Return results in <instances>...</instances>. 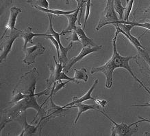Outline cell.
I'll return each mask as SVG.
<instances>
[{
    "label": "cell",
    "mask_w": 150,
    "mask_h": 136,
    "mask_svg": "<svg viewBox=\"0 0 150 136\" xmlns=\"http://www.w3.org/2000/svg\"><path fill=\"white\" fill-rule=\"evenodd\" d=\"M118 33L115 32V35L112 39V46H113V53L110 59L107 61L102 66L98 67V68H94L91 70V73L92 74L97 72H102L106 76V88L110 89L112 86V78H113V72L115 69L118 68H123L129 72L135 80L142 84V81L139 80L137 76L134 74L132 70L129 65V61L132 59H137V56H123L120 55L117 51V36Z\"/></svg>",
    "instance_id": "obj_1"
},
{
    "label": "cell",
    "mask_w": 150,
    "mask_h": 136,
    "mask_svg": "<svg viewBox=\"0 0 150 136\" xmlns=\"http://www.w3.org/2000/svg\"><path fill=\"white\" fill-rule=\"evenodd\" d=\"M38 76L39 73L36 68H33L23 75L13 90V95L10 104H15L22 99L34 95L39 97L42 95L49 94L47 93L50 89H48L40 93H35L36 81Z\"/></svg>",
    "instance_id": "obj_2"
},
{
    "label": "cell",
    "mask_w": 150,
    "mask_h": 136,
    "mask_svg": "<svg viewBox=\"0 0 150 136\" xmlns=\"http://www.w3.org/2000/svg\"><path fill=\"white\" fill-rule=\"evenodd\" d=\"M21 13L19 8L14 6L11 9V13L8 24L0 41V61L2 63L6 59L8 55L11 52L13 45L16 38L21 36V30L15 28L16 21L18 15Z\"/></svg>",
    "instance_id": "obj_3"
},
{
    "label": "cell",
    "mask_w": 150,
    "mask_h": 136,
    "mask_svg": "<svg viewBox=\"0 0 150 136\" xmlns=\"http://www.w3.org/2000/svg\"><path fill=\"white\" fill-rule=\"evenodd\" d=\"M36 97H38L37 96H30L28 98L22 99L21 100L19 101V102L14 104L13 107H10L8 109H4L1 111V115H2L3 120L1 121V130H2L7 123L11 122L12 121L17 120L18 117H19L22 113L25 112L26 109L29 108H33L35 110L37 111V114L36 116L40 113L42 111V106H40L38 104L37 100H36ZM36 116L34 117L33 122L34 120L36 118Z\"/></svg>",
    "instance_id": "obj_4"
},
{
    "label": "cell",
    "mask_w": 150,
    "mask_h": 136,
    "mask_svg": "<svg viewBox=\"0 0 150 136\" xmlns=\"http://www.w3.org/2000/svg\"><path fill=\"white\" fill-rule=\"evenodd\" d=\"M98 111L103 115H104L112 123V128H111V134L112 136H126V135H132L134 133H137L138 131V126L134 123L127 125L125 122H121V124H117L113 120L109 117L106 113L103 111Z\"/></svg>",
    "instance_id": "obj_5"
},
{
    "label": "cell",
    "mask_w": 150,
    "mask_h": 136,
    "mask_svg": "<svg viewBox=\"0 0 150 136\" xmlns=\"http://www.w3.org/2000/svg\"><path fill=\"white\" fill-rule=\"evenodd\" d=\"M119 21V18L117 17V13L114 8V2L113 0L110 4H106V6L101 15L100 19L97 24L96 30H99L106 25L108 24L117 23Z\"/></svg>",
    "instance_id": "obj_6"
},
{
    "label": "cell",
    "mask_w": 150,
    "mask_h": 136,
    "mask_svg": "<svg viewBox=\"0 0 150 136\" xmlns=\"http://www.w3.org/2000/svg\"><path fill=\"white\" fill-rule=\"evenodd\" d=\"M49 19H50V26H49L48 30L47 31L46 33L50 35L53 36L54 38L57 40L60 46V63H62V66L64 68L65 66L68 62V58H67V53L69 50L71 49L73 47V41H71L69 44L68 45V46L67 47H64L61 44V41H60V33L56 32L55 30L53 29V25H52V14H49Z\"/></svg>",
    "instance_id": "obj_7"
},
{
    "label": "cell",
    "mask_w": 150,
    "mask_h": 136,
    "mask_svg": "<svg viewBox=\"0 0 150 136\" xmlns=\"http://www.w3.org/2000/svg\"><path fill=\"white\" fill-rule=\"evenodd\" d=\"M114 25L115 26V28H116V32L117 33H121L123 34V35L129 41V42L137 48L138 51L139 52L143 50H145V48L143 47V45L141 43L139 38L134 37V36L130 33L131 30L134 28L133 26L125 23H115Z\"/></svg>",
    "instance_id": "obj_8"
},
{
    "label": "cell",
    "mask_w": 150,
    "mask_h": 136,
    "mask_svg": "<svg viewBox=\"0 0 150 136\" xmlns=\"http://www.w3.org/2000/svg\"><path fill=\"white\" fill-rule=\"evenodd\" d=\"M46 48L40 43L34 45L31 47L26 48L25 50V57L24 58L23 62L26 65H32L36 62V58L37 56L41 55L45 51Z\"/></svg>",
    "instance_id": "obj_9"
},
{
    "label": "cell",
    "mask_w": 150,
    "mask_h": 136,
    "mask_svg": "<svg viewBox=\"0 0 150 136\" xmlns=\"http://www.w3.org/2000/svg\"><path fill=\"white\" fill-rule=\"evenodd\" d=\"M53 96L54 93L51 92L50 96L48 97V98L50 99L49 107L47 109V111L46 112V115H45V116H42L41 117V119H40V124H41L42 122H47L46 120H49L51 118H54V117L57 116H60L64 111L69 110L68 108H63L62 107H59L58 106V105H56L55 103H54Z\"/></svg>",
    "instance_id": "obj_10"
},
{
    "label": "cell",
    "mask_w": 150,
    "mask_h": 136,
    "mask_svg": "<svg viewBox=\"0 0 150 136\" xmlns=\"http://www.w3.org/2000/svg\"><path fill=\"white\" fill-rule=\"evenodd\" d=\"M102 46H86V47H83L81 52L79 53L78 56H75V57L72 58L70 61H69L67 63L64 67L63 69L64 72H68V71L74 66L76 63L80 61L81 60L83 59L85 56L88 55V54L91 53H93V52H96L97 51H99L100 50H102Z\"/></svg>",
    "instance_id": "obj_11"
},
{
    "label": "cell",
    "mask_w": 150,
    "mask_h": 136,
    "mask_svg": "<svg viewBox=\"0 0 150 136\" xmlns=\"http://www.w3.org/2000/svg\"><path fill=\"white\" fill-rule=\"evenodd\" d=\"M54 62H55V66H54V68L51 69V74H50V78L45 80L47 84V89H52L54 85L56 84L58 80H59L60 75L64 69L62 63H58L56 59L55 56H54Z\"/></svg>",
    "instance_id": "obj_12"
},
{
    "label": "cell",
    "mask_w": 150,
    "mask_h": 136,
    "mask_svg": "<svg viewBox=\"0 0 150 136\" xmlns=\"http://www.w3.org/2000/svg\"><path fill=\"white\" fill-rule=\"evenodd\" d=\"M81 6H78V8L76 9V11L74 13L69 14V15H65L68 19V26L65 29L62 30L60 35H64L67 33H71V32L76 29L77 26L76 25L77 21H78V14L79 12H80Z\"/></svg>",
    "instance_id": "obj_13"
},
{
    "label": "cell",
    "mask_w": 150,
    "mask_h": 136,
    "mask_svg": "<svg viewBox=\"0 0 150 136\" xmlns=\"http://www.w3.org/2000/svg\"><path fill=\"white\" fill-rule=\"evenodd\" d=\"M98 79H96L94 81V83H93V85H92V87H91L90 89H89V90L87 92L86 94H85L84 96H82V97H80V98H77V97H74L73 98V101L72 102H71L69 103H68V104H67L66 105H64L62 107L63 108H67V107H69V106H72V105H76V104H78V103H82L83 102H84V101L86 100H95V98H93L92 96H91V94H92V93L93 92V90H94L95 87H96L97 85L98 84Z\"/></svg>",
    "instance_id": "obj_14"
},
{
    "label": "cell",
    "mask_w": 150,
    "mask_h": 136,
    "mask_svg": "<svg viewBox=\"0 0 150 136\" xmlns=\"http://www.w3.org/2000/svg\"><path fill=\"white\" fill-rule=\"evenodd\" d=\"M48 34L47 33L45 34H37V33H34V32H32V28L28 27L27 29L23 30L21 34V37L23 38L24 41L23 43V50H25L26 46H27V44L28 43H30L33 44V41H32V38H33L34 36H47Z\"/></svg>",
    "instance_id": "obj_15"
},
{
    "label": "cell",
    "mask_w": 150,
    "mask_h": 136,
    "mask_svg": "<svg viewBox=\"0 0 150 136\" xmlns=\"http://www.w3.org/2000/svg\"><path fill=\"white\" fill-rule=\"evenodd\" d=\"M75 30L78 34L80 42L82 44L83 47H86V46H92V47H93V46H97V45H95V42L93 41L92 38H89L86 36V34H85L84 30L81 27V26H77L76 29Z\"/></svg>",
    "instance_id": "obj_16"
},
{
    "label": "cell",
    "mask_w": 150,
    "mask_h": 136,
    "mask_svg": "<svg viewBox=\"0 0 150 136\" xmlns=\"http://www.w3.org/2000/svg\"><path fill=\"white\" fill-rule=\"evenodd\" d=\"M69 109H72V108H78V115H77L76 120H75L74 123L76 124L78 122L79 117H80V115H82V113L84 112H86V111L90 110V109H94V110H97L98 111V105H86V104H83V103H78V104L74 105L72 106H69L68 107H67Z\"/></svg>",
    "instance_id": "obj_17"
},
{
    "label": "cell",
    "mask_w": 150,
    "mask_h": 136,
    "mask_svg": "<svg viewBox=\"0 0 150 136\" xmlns=\"http://www.w3.org/2000/svg\"><path fill=\"white\" fill-rule=\"evenodd\" d=\"M22 121H23V129L22 130L21 133L19 134V136H23V135H33V134L36 133L37 129L39 128L40 123L38 122V124L36 126L35 125H30L27 122V120H26V116L25 115L23 116V118H22Z\"/></svg>",
    "instance_id": "obj_18"
},
{
    "label": "cell",
    "mask_w": 150,
    "mask_h": 136,
    "mask_svg": "<svg viewBox=\"0 0 150 136\" xmlns=\"http://www.w3.org/2000/svg\"><path fill=\"white\" fill-rule=\"evenodd\" d=\"M35 9L38 11L43 12V13H47L48 14H52V15H54L56 16H60V15H67L69 14L73 13L76 11V9L74 11H60V10H50L49 9H43V8L40 7H35Z\"/></svg>",
    "instance_id": "obj_19"
},
{
    "label": "cell",
    "mask_w": 150,
    "mask_h": 136,
    "mask_svg": "<svg viewBox=\"0 0 150 136\" xmlns=\"http://www.w3.org/2000/svg\"><path fill=\"white\" fill-rule=\"evenodd\" d=\"M75 74L74 76V78L77 81V83H79L78 82L80 80L84 81L85 83L87 82L88 80V75L86 73V70L85 68H81L80 70H77V69H74Z\"/></svg>",
    "instance_id": "obj_20"
},
{
    "label": "cell",
    "mask_w": 150,
    "mask_h": 136,
    "mask_svg": "<svg viewBox=\"0 0 150 136\" xmlns=\"http://www.w3.org/2000/svg\"><path fill=\"white\" fill-rule=\"evenodd\" d=\"M114 2V8L116 13L119 15V20H123V13H124L125 7L123 6L121 0H113Z\"/></svg>",
    "instance_id": "obj_21"
},
{
    "label": "cell",
    "mask_w": 150,
    "mask_h": 136,
    "mask_svg": "<svg viewBox=\"0 0 150 136\" xmlns=\"http://www.w3.org/2000/svg\"><path fill=\"white\" fill-rule=\"evenodd\" d=\"M117 23H125V24H129V25L133 26L134 27H141L145 28L146 30H150V23L145 22V23H139V22H134V21H119Z\"/></svg>",
    "instance_id": "obj_22"
},
{
    "label": "cell",
    "mask_w": 150,
    "mask_h": 136,
    "mask_svg": "<svg viewBox=\"0 0 150 136\" xmlns=\"http://www.w3.org/2000/svg\"><path fill=\"white\" fill-rule=\"evenodd\" d=\"M27 2L30 4L33 7H40L43 9H49L47 0H27Z\"/></svg>",
    "instance_id": "obj_23"
},
{
    "label": "cell",
    "mask_w": 150,
    "mask_h": 136,
    "mask_svg": "<svg viewBox=\"0 0 150 136\" xmlns=\"http://www.w3.org/2000/svg\"><path fill=\"white\" fill-rule=\"evenodd\" d=\"M134 0H127V5L125 7L124 13H123V21H128L129 15L133 7V4Z\"/></svg>",
    "instance_id": "obj_24"
},
{
    "label": "cell",
    "mask_w": 150,
    "mask_h": 136,
    "mask_svg": "<svg viewBox=\"0 0 150 136\" xmlns=\"http://www.w3.org/2000/svg\"><path fill=\"white\" fill-rule=\"evenodd\" d=\"M45 38H47V39L51 41V42L53 43V45L54 46H55L56 49V51H57V54H58V60L60 61V46L59 44H58V43L57 41V40L53 36L50 35V34H48L47 36H45Z\"/></svg>",
    "instance_id": "obj_25"
},
{
    "label": "cell",
    "mask_w": 150,
    "mask_h": 136,
    "mask_svg": "<svg viewBox=\"0 0 150 136\" xmlns=\"http://www.w3.org/2000/svg\"><path fill=\"white\" fill-rule=\"evenodd\" d=\"M71 82L70 80H67L66 81V82L64 83H62V80H58L57 82H56V84L54 85V95L56 94V93H57L58 91H60V89H62V88H64L65 87V85L67 84L68 83Z\"/></svg>",
    "instance_id": "obj_26"
},
{
    "label": "cell",
    "mask_w": 150,
    "mask_h": 136,
    "mask_svg": "<svg viewBox=\"0 0 150 136\" xmlns=\"http://www.w3.org/2000/svg\"><path fill=\"white\" fill-rule=\"evenodd\" d=\"M91 0H86V9H85V15H84V28L85 29L86 27L87 20H88L89 15H90V11H91Z\"/></svg>",
    "instance_id": "obj_27"
},
{
    "label": "cell",
    "mask_w": 150,
    "mask_h": 136,
    "mask_svg": "<svg viewBox=\"0 0 150 136\" xmlns=\"http://www.w3.org/2000/svg\"><path fill=\"white\" fill-rule=\"evenodd\" d=\"M139 53L141 54L142 56H143V58L145 59V61L147 62L148 66H149V68H150V56H149V54H148L144 50H141V51H139Z\"/></svg>",
    "instance_id": "obj_28"
},
{
    "label": "cell",
    "mask_w": 150,
    "mask_h": 136,
    "mask_svg": "<svg viewBox=\"0 0 150 136\" xmlns=\"http://www.w3.org/2000/svg\"><path fill=\"white\" fill-rule=\"evenodd\" d=\"M141 85L142 87H143L144 89H145L146 92H147L148 93V94H149V96H150V91L147 88V87H146L145 86V85H143V83H142V84H141ZM132 107H150V101H149V103H145V104H142V105H132Z\"/></svg>",
    "instance_id": "obj_29"
},
{
    "label": "cell",
    "mask_w": 150,
    "mask_h": 136,
    "mask_svg": "<svg viewBox=\"0 0 150 136\" xmlns=\"http://www.w3.org/2000/svg\"><path fill=\"white\" fill-rule=\"evenodd\" d=\"M67 39L71 40L73 42H74V41H79V42H80V39H79L78 35V34H77V32H76V30H74V31L71 32V36H69V38H67Z\"/></svg>",
    "instance_id": "obj_30"
},
{
    "label": "cell",
    "mask_w": 150,
    "mask_h": 136,
    "mask_svg": "<svg viewBox=\"0 0 150 136\" xmlns=\"http://www.w3.org/2000/svg\"><path fill=\"white\" fill-rule=\"evenodd\" d=\"M95 103H96L97 105H101L102 107H104L106 105H107V103H108V102H107L106 100H98V99H96L95 98V100H94Z\"/></svg>",
    "instance_id": "obj_31"
},
{
    "label": "cell",
    "mask_w": 150,
    "mask_h": 136,
    "mask_svg": "<svg viewBox=\"0 0 150 136\" xmlns=\"http://www.w3.org/2000/svg\"><path fill=\"white\" fill-rule=\"evenodd\" d=\"M140 119L139 121L136 122H134L135 125H137L138 123H140V122H147L149 123L150 124V119H147V118H144V117H142L141 116H139L138 117Z\"/></svg>",
    "instance_id": "obj_32"
},
{
    "label": "cell",
    "mask_w": 150,
    "mask_h": 136,
    "mask_svg": "<svg viewBox=\"0 0 150 136\" xmlns=\"http://www.w3.org/2000/svg\"><path fill=\"white\" fill-rule=\"evenodd\" d=\"M144 135H149V136H150V133H149V132H145V133H144Z\"/></svg>",
    "instance_id": "obj_33"
},
{
    "label": "cell",
    "mask_w": 150,
    "mask_h": 136,
    "mask_svg": "<svg viewBox=\"0 0 150 136\" xmlns=\"http://www.w3.org/2000/svg\"><path fill=\"white\" fill-rule=\"evenodd\" d=\"M112 0H107V2H106V4H109L111 3V1H112Z\"/></svg>",
    "instance_id": "obj_34"
},
{
    "label": "cell",
    "mask_w": 150,
    "mask_h": 136,
    "mask_svg": "<svg viewBox=\"0 0 150 136\" xmlns=\"http://www.w3.org/2000/svg\"><path fill=\"white\" fill-rule=\"evenodd\" d=\"M66 4H67V5L69 4V0H66Z\"/></svg>",
    "instance_id": "obj_35"
}]
</instances>
